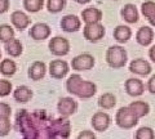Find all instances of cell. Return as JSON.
I'll return each mask as SVG.
<instances>
[{
    "mask_svg": "<svg viewBox=\"0 0 155 139\" xmlns=\"http://www.w3.org/2000/svg\"><path fill=\"white\" fill-rule=\"evenodd\" d=\"M16 124L18 131L27 139L69 138L71 131L69 117L61 116L60 118H52L44 109L32 113L27 112V109H19L16 115Z\"/></svg>",
    "mask_w": 155,
    "mask_h": 139,
    "instance_id": "1",
    "label": "cell"
},
{
    "mask_svg": "<svg viewBox=\"0 0 155 139\" xmlns=\"http://www.w3.org/2000/svg\"><path fill=\"white\" fill-rule=\"evenodd\" d=\"M65 86L67 93L80 99H89L97 93V85L93 81L84 80L79 74L70 75Z\"/></svg>",
    "mask_w": 155,
    "mask_h": 139,
    "instance_id": "2",
    "label": "cell"
},
{
    "mask_svg": "<svg viewBox=\"0 0 155 139\" xmlns=\"http://www.w3.org/2000/svg\"><path fill=\"white\" fill-rule=\"evenodd\" d=\"M105 58H106V63H107L111 68L118 70L127 65L128 54H127V50H125L122 45H111L109 49L106 50Z\"/></svg>",
    "mask_w": 155,
    "mask_h": 139,
    "instance_id": "3",
    "label": "cell"
},
{
    "mask_svg": "<svg viewBox=\"0 0 155 139\" xmlns=\"http://www.w3.org/2000/svg\"><path fill=\"white\" fill-rule=\"evenodd\" d=\"M138 120L140 118L132 112V109L128 106L120 107L115 115V124L120 129H125V130L133 129L138 124Z\"/></svg>",
    "mask_w": 155,
    "mask_h": 139,
    "instance_id": "4",
    "label": "cell"
},
{
    "mask_svg": "<svg viewBox=\"0 0 155 139\" xmlns=\"http://www.w3.org/2000/svg\"><path fill=\"white\" fill-rule=\"evenodd\" d=\"M106 33L105 26L101 22H94V23H85L83 28V36L87 41L89 43H97L101 39H104Z\"/></svg>",
    "mask_w": 155,
    "mask_h": 139,
    "instance_id": "5",
    "label": "cell"
},
{
    "mask_svg": "<svg viewBox=\"0 0 155 139\" xmlns=\"http://www.w3.org/2000/svg\"><path fill=\"white\" fill-rule=\"evenodd\" d=\"M49 52L56 57H65L70 53V41L64 36H54L48 43Z\"/></svg>",
    "mask_w": 155,
    "mask_h": 139,
    "instance_id": "6",
    "label": "cell"
},
{
    "mask_svg": "<svg viewBox=\"0 0 155 139\" xmlns=\"http://www.w3.org/2000/svg\"><path fill=\"white\" fill-rule=\"evenodd\" d=\"M96 59L94 57L89 53H81L79 55H76L71 61V67L72 70L81 72V71H89L94 67Z\"/></svg>",
    "mask_w": 155,
    "mask_h": 139,
    "instance_id": "7",
    "label": "cell"
},
{
    "mask_svg": "<svg viewBox=\"0 0 155 139\" xmlns=\"http://www.w3.org/2000/svg\"><path fill=\"white\" fill-rule=\"evenodd\" d=\"M48 71H49L51 77L56 79V80H62L67 74H69L70 66L64 59H54L49 63Z\"/></svg>",
    "mask_w": 155,
    "mask_h": 139,
    "instance_id": "8",
    "label": "cell"
},
{
    "mask_svg": "<svg viewBox=\"0 0 155 139\" xmlns=\"http://www.w3.org/2000/svg\"><path fill=\"white\" fill-rule=\"evenodd\" d=\"M52 33V28L48 23L44 22H38L35 25H32L30 31H28V35L32 40L35 41H43V40H47L49 39Z\"/></svg>",
    "mask_w": 155,
    "mask_h": 139,
    "instance_id": "9",
    "label": "cell"
},
{
    "mask_svg": "<svg viewBox=\"0 0 155 139\" xmlns=\"http://www.w3.org/2000/svg\"><path fill=\"white\" fill-rule=\"evenodd\" d=\"M57 111L61 116L70 117L78 111V102L72 97H62L57 103Z\"/></svg>",
    "mask_w": 155,
    "mask_h": 139,
    "instance_id": "10",
    "label": "cell"
},
{
    "mask_svg": "<svg viewBox=\"0 0 155 139\" xmlns=\"http://www.w3.org/2000/svg\"><path fill=\"white\" fill-rule=\"evenodd\" d=\"M91 124H92V128H93L94 131L104 133L110 128L111 117H110L109 113H106L104 111H98V112H96L93 116H92Z\"/></svg>",
    "mask_w": 155,
    "mask_h": 139,
    "instance_id": "11",
    "label": "cell"
},
{
    "mask_svg": "<svg viewBox=\"0 0 155 139\" xmlns=\"http://www.w3.org/2000/svg\"><path fill=\"white\" fill-rule=\"evenodd\" d=\"M60 26L62 28V31L65 32H78L81 28V18H79L75 14H66L62 17V20L60 22Z\"/></svg>",
    "mask_w": 155,
    "mask_h": 139,
    "instance_id": "12",
    "label": "cell"
},
{
    "mask_svg": "<svg viewBox=\"0 0 155 139\" xmlns=\"http://www.w3.org/2000/svg\"><path fill=\"white\" fill-rule=\"evenodd\" d=\"M153 67L150 62L143 58H136L129 63V72L138 76H147L151 74Z\"/></svg>",
    "mask_w": 155,
    "mask_h": 139,
    "instance_id": "13",
    "label": "cell"
},
{
    "mask_svg": "<svg viewBox=\"0 0 155 139\" xmlns=\"http://www.w3.org/2000/svg\"><path fill=\"white\" fill-rule=\"evenodd\" d=\"M11 23L12 26L18 31H25L26 28L30 26L31 23V18L27 16L25 12L22 11H14L11 14Z\"/></svg>",
    "mask_w": 155,
    "mask_h": 139,
    "instance_id": "14",
    "label": "cell"
},
{
    "mask_svg": "<svg viewBox=\"0 0 155 139\" xmlns=\"http://www.w3.org/2000/svg\"><path fill=\"white\" fill-rule=\"evenodd\" d=\"M124 88H125V93L130 95V97H141L145 92V84L140 79L136 77H130L125 80Z\"/></svg>",
    "mask_w": 155,
    "mask_h": 139,
    "instance_id": "15",
    "label": "cell"
},
{
    "mask_svg": "<svg viewBox=\"0 0 155 139\" xmlns=\"http://www.w3.org/2000/svg\"><path fill=\"white\" fill-rule=\"evenodd\" d=\"M47 70H48L47 65L43 61H35V62H32V63L30 65V67H28L27 76L32 81H39V80H41L45 76Z\"/></svg>",
    "mask_w": 155,
    "mask_h": 139,
    "instance_id": "16",
    "label": "cell"
},
{
    "mask_svg": "<svg viewBox=\"0 0 155 139\" xmlns=\"http://www.w3.org/2000/svg\"><path fill=\"white\" fill-rule=\"evenodd\" d=\"M154 40V30L150 26L140 27L136 32V41L141 46H149Z\"/></svg>",
    "mask_w": 155,
    "mask_h": 139,
    "instance_id": "17",
    "label": "cell"
},
{
    "mask_svg": "<svg viewBox=\"0 0 155 139\" xmlns=\"http://www.w3.org/2000/svg\"><path fill=\"white\" fill-rule=\"evenodd\" d=\"M120 16H122L123 20L127 23H137L140 20V13L137 11V7L132 3H128L122 8L120 11Z\"/></svg>",
    "mask_w": 155,
    "mask_h": 139,
    "instance_id": "18",
    "label": "cell"
},
{
    "mask_svg": "<svg viewBox=\"0 0 155 139\" xmlns=\"http://www.w3.org/2000/svg\"><path fill=\"white\" fill-rule=\"evenodd\" d=\"M104 17V13L101 9L96 7H89L81 11V20L84 23H94V22H101Z\"/></svg>",
    "mask_w": 155,
    "mask_h": 139,
    "instance_id": "19",
    "label": "cell"
},
{
    "mask_svg": "<svg viewBox=\"0 0 155 139\" xmlns=\"http://www.w3.org/2000/svg\"><path fill=\"white\" fill-rule=\"evenodd\" d=\"M12 93H13L14 100L18 103H27L34 97V92L27 85H18Z\"/></svg>",
    "mask_w": 155,
    "mask_h": 139,
    "instance_id": "20",
    "label": "cell"
},
{
    "mask_svg": "<svg viewBox=\"0 0 155 139\" xmlns=\"http://www.w3.org/2000/svg\"><path fill=\"white\" fill-rule=\"evenodd\" d=\"M114 39L119 43V44H125L128 43L129 39L132 37V30H130L129 26H125V25H119L114 28Z\"/></svg>",
    "mask_w": 155,
    "mask_h": 139,
    "instance_id": "21",
    "label": "cell"
},
{
    "mask_svg": "<svg viewBox=\"0 0 155 139\" xmlns=\"http://www.w3.org/2000/svg\"><path fill=\"white\" fill-rule=\"evenodd\" d=\"M4 44H5L4 49H5V52H7L8 55L13 57V58H18V57L22 54V52H23V45H22L21 40L14 39V37H13V39H11V40L7 41V43H4Z\"/></svg>",
    "mask_w": 155,
    "mask_h": 139,
    "instance_id": "22",
    "label": "cell"
},
{
    "mask_svg": "<svg viewBox=\"0 0 155 139\" xmlns=\"http://www.w3.org/2000/svg\"><path fill=\"white\" fill-rule=\"evenodd\" d=\"M128 107L132 109V112H133L138 118L147 116L149 112H150V106H149V103H147V102H143V100H133V102L130 103Z\"/></svg>",
    "mask_w": 155,
    "mask_h": 139,
    "instance_id": "23",
    "label": "cell"
},
{
    "mask_svg": "<svg viewBox=\"0 0 155 139\" xmlns=\"http://www.w3.org/2000/svg\"><path fill=\"white\" fill-rule=\"evenodd\" d=\"M141 13L149 21L150 25L155 27V2H151V0L143 2L141 5Z\"/></svg>",
    "mask_w": 155,
    "mask_h": 139,
    "instance_id": "24",
    "label": "cell"
},
{
    "mask_svg": "<svg viewBox=\"0 0 155 139\" xmlns=\"http://www.w3.org/2000/svg\"><path fill=\"white\" fill-rule=\"evenodd\" d=\"M16 72H17V65L13 59L5 58L0 62V74L3 76L9 77V76H13Z\"/></svg>",
    "mask_w": 155,
    "mask_h": 139,
    "instance_id": "25",
    "label": "cell"
},
{
    "mask_svg": "<svg viewBox=\"0 0 155 139\" xmlns=\"http://www.w3.org/2000/svg\"><path fill=\"white\" fill-rule=\"evenodd\" d=\"M98 106L102 109H111L116 106V97L113 93H104L98 98Z\"/></svg>",
    "mask_w": 155,
    "mask_h": 139,
    "instance_id": "26",
    "label": "cell"
},
{
    "mask_svg": "<svg viewBox=\"0 0 155 139\" xmlns=\"http://www.w3.org/2000/svg\"><path fill=\"white\" fill-rule=\"evenodd\" d=\"M44 7V0H23V8L28 13H38Z\"/></svg>",
    "mask_w": 155,
    "mask_h": 139,
    "instance_id": "27",
    "label": "cell"
},
{
    "mask_svg": "<svg viewBox=\"0 0 155 139\" xmlns=\"http://www.w3.org/2000/svg\"><path fill=\"white\" fill-rule=\"evenodd\" d=\"M66 7V0H47V9L49 13L57 14Z\"/></svg>",
    "mask_w": 155,
    "mask_h": 139,
    "instance_id": "28",
    "label": "cell"
},
{
    "mask_svg": "<svg viewBox=\"0 0 155 139\" xmlns=\"http://www.w3.org/2000/svg\"><path fill=\"white\" fill-rule=\"evenodd\" d=\"M14 37V28L13 26L8 25V23H3L0 25V41L7 43Z\"/></svg>",
    "mask_w": 155,
    "mask_h": 139,
    "instance_id": "29",
    "label": "cell"
},
{
    "mask_svg": "<svg viewBox=\"0 0 155 139\" xmlns=\"http://www.w3.org/2000/svg\"><path fill=\"white\" fill-rule=\"evenodd\" d=\"M136 139H155V131L150 126H141L134 133Z\"/></svg>",
    "mask_w": 155,
    "mask_h": 139,
    "instance_id": "30",
    "label": "cell"
},
{
    "mask_svg": "<svg viewBox=\"0 0 155 139\" xmlns=\"http://www.w3.org/2000/svg\"><path fill=\"white\" fill-rule=\"evenodd\" d=\"M13 92V85L9 80L5 79H0V97H8L9 94Z\"/></svg>",
    "mask_w": 155,
    "mask_h": 139,
    "instance_id": "31",
    "label": "cell"
},
{
    "mask_svg": "<svg viewBox=\"0 0 155 139\" xmlns=\"http://www.w3.org/2000/svg\"><path fill=\"white\" fill-rule=\"evenodd\" d=\"M11 118H0V137H7L11 133Z\"/></svg>",
    "mask_w": 155,
    "mask_h": 139,
    "instance_id": "32",
    "label": "cell"
},
{
    "mask_svg": "<svg viewBox=\"0 0 155 139\" xmlns=\"http://www.w3.org/2000/svg\"><path fill=\"white\" fill-rule=\"evenodd\" d=\"M12 107L5 102H0V118H11Z\"/></svg>",
    "mask_w": 155,
    "mask_h": 139,
    "instance_id": "33",
    "label": "cell"
},
{
    "mask_svg": "<svg viewBox=\"0 0 155 139\" xmlns=\"http://www.w3.org/2000/svg\"><path fill=\"white\" fill-rule=\"evenodd\" d=\"M96 134L91 130H83L78 134V139H94Z\"/></svg>",
    "mask_w": 155,
    "mask_h": 139,
    "instance_id": "34",
    "label": "cell"
},
{
    "mask_svg": "<svg viewBox=\"0 0 155 139\" xmlns=\"http://www.w3.org/2000/svg\"><path fill=\"white\" fill-rule=\"evenodd\" d=\"M11 7V2L9 0H0V14H4L9 11Z\"/></svg>",
    "mask_w": 155,
    "mask_h": 139,
    "instance_id": "35",
    "label": "cell"
},
{
    "mask_svg": "<svg viewBox=\"0 0 155 139\" xmlns=\"http://www.w3.org/2000/svg\"><path fill=\"white\" fill-rule=\"evenodd\" d=\"M146 88L147 90L151 94H155V75H153L151 77L147 80V84H146Z\"/></svg>",
    "mask_w": 155,
    "mask_h": 139,
    "instance_id": "36",
    "label": "cell"
},
{
    "mask_svg": "<svg viewBox=\"0 0 155 139\" xmlns=\"http://www.w3.org/2000/svg\"><path fill=\"white\" fill-rule=\"evenodd\" d=\"M149 58L151 59V62H154V63H155V45H153L149 49Z\"/></svg>",
    "mask_w": 155,
    "mask_h": 139,
    "instance_id": "37",
    "label": "cell"
},
{
    "mask_svg": "<svg viewBox=\"0 0 155 139\" xmlns=\"http://www.w3.org/2000/svg\"><path fill=\"white\" fill-rule=\"evenodd\" d=\"M75 3H78V4H81V5H83V4H88V3H91L92 0H74Z\"/></svg>",
    "mask_w": 155,
    "mask_h": 139,
    "instance_id": "38",
    "label": "cell"
},
{
    "mask_svg": "<svg viewBox=\"0 0 155 139\" xmlns=\"http://www.w3.org/2000/svg\"><path fill=\"white\" fill-rule=\"evenodd\" d=\"M0 59H2V50H0Z\"/></svg>",
    "mask_w": 155,
    "mask_h": 139,
    "instance_id": "39",
    "label": "cell"
},
{
    "mask_svg": "<svg viewBox=\"0 0 155 139\" xmlns=\"http://www.w3.org/2000/svg\"><path fill=\"white\" fill-rule=\"evenodd\" d=\"M113 2H118V0H113Z\"/></svg>",
    "mask_w": 155,
    "mask_h": 139,
    "instance_id": "40",
    "label": "cell"
}]
</instances>
